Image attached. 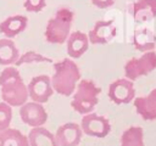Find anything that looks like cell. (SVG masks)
<instances>
[{
  "label": "cell",
  "instance_id": "6da1fadb",
  "mask_svg": "<svg viewBox=\"0 0 156 146\" xmlns=\"http://www.w3.org/2000/svg\"><path fill=\"white\" fill-rule=\"evenodd\" d=\"M0 89L2 101L11 107H21L29 99L28 88L16 67L7 66L1 71Z\"/></svg>",
  "mask_w": 156,
  "mask_h": 146
},
{
  "label": "cell",
  "instance_id": "7a4b0ae2",
  "mask_svg": "<svg viewBox=\"0 0 156 146\" xmlns=\"http://www.w3.org/2000/svg\"><path fill=\"white\" fill-rule=\"evenodd\" d=\"M51 84L54 91L62 96L73 95L78 83L80 82V69L72 58H63L54 63V74Z\"/></svg>",
  "mask_w": 156,
  "mask_h": 146
},
{
  "label": "cell",
  "instance_id": "3957f363",
  "mask_svg": "<svg viewBox=\"0 0 156 146\" xmlns=\"http://www.w3.org/2000/svg\"><path fill=\"white\" fill-rule=\"evenodd\" d=\"M74 12L67 7L58 9L54 17H51L45 28V39L50 44L61 45L67 41L71 34V27L73 23Z\"/></svg>",
  "mask_w": 156,
  "mask_h": 146
},
{
  "label": "cell",
  "instance_id": "277c9868",
  "mask_svg": "<svg viewBox=\"0 0 156 146\" xmlns=\"http://www.w3.org/2000/svg\"><path fill=\"white\" fill-rule=\"evenodd\" d=\"M100 92L101 88H99L93 80L80 79L73 92V97L71 101L72 108L83 116L91 113L99 103Z\"/></svg>",
  "mask_w": 156,
  "mask_h": 146
},
{
  "label": "cell",
  "instance_id": "5b68a950",
  "mask_svg": "<svg viewBox=\"0 0 156 146\" xmlns=\"http://www.w3.org/2000/svg\"><path fill=\"white\" fill-rule=\"evenodd\" d=\"M156 69V51L143 52L139 57H133L124 64V75L134 82Z\"/></svg>",
  "mask_w": 156,
  "mask_h": 146
},
{
  "label": "cell",
  "instance_id": "8992f818",
  "mask_svg": "<svg viewBox=\"0 0 156 146\" xmlns=\"http://www.w3.org/2000/svg\"><path fill=\"white\" fill-rule=\"evenodd\" d=\"M80 128L84 134L93 137H105L111 131L110 120L106 117L99 116L94 112L83 116L80 120Z\"/></svg>",
  "mask_w": 156,
  "mask_h": 146
},
{
  "label": "cell",
  "instance_id": "52a82bcc",
  "mask_svg": "<svg viewBox=\"0 0 156 146\" xmlns=\"http://www.w3.org/2000/svg\"><path fill=\"white\" fill-rule=\"evenodd\" d=\"M28 88V95L29 99L38 103H45L49 101V99L52 96L54 88L51 84V78L49 75L41 74L37 75L30 79V82L27 85Z\"/></svg>",
  "mask_w": 156,
  "mask_h": 146
},
{
  "label": "cell",
  "instance_id": "ba28073f",
  "mask_svg": "<svg viewBox=\"0 0 156 146\" xmlns=\"http://www.w3.org/2000/svg\"><path fill=\"white\" fill-rule=\"evenodd\" d=\"M108 97L116 105H124L134 101L135 89L133 82L127 78H119L112 82L108 86Z\"/></svg>",
  "mask_w": 156,
  "mask_h": 146
},
{
  "label": "cell",
  "instance_id": "9c48e42d",
  "mask_svg": "<svg viewBox=\"0 0 156 146\" xmlns=\"http://www.w3.org/2000/svg\"><path fill=\"white\" fill-rule=\"evenodd\" d=\"M20 117L22 122L32 128L43 127L48 120V113L41 103L30 101L20 107Z\"/></svg>",
  "mask_w": 156,
  "mask_h": 146
},
{
  "label": "cell",
  "instance_id": "30bf717a",
  "mask_svg": "<svg viewBox=\"0 0 156 146\" xmlns=\"http://www.w3.org/2000/svg\"><path fill=\"white\" fill-rule=\"evenodd\" d=\"M117 34V28L112 19L108 21H98L94 27L89 30L88 38L90 44L94 45H105L110 43Z\"/></svg>",
  "mask_w": 156,
  "mask_h": 146
},
{
  "label": "cell",
  "instance_id": "8fae6325",
  "mask_svg": "<svg viewBox=\"0 0 156 146\" xmlns=\"http://www.w3.org/2000/svg\"><path fill=\"white\" fill-rule=\"evenodd\" d=\"M83 130L78 123L68 122L60 125L55 133L58 146H78L82 140Z\"/></svg>",
  "mask_w": 156,
  "mask_h": 146
},
{
  "label": "cell",
  "instance_id": "7c38bea8",
  "mask_svg": "<svg viewBox=\"0 0 156 146\" xmlns=\"http://www.w3.org/2000/svg\"><path fill=\"white\" fill-rule=\"evenodd\" d=\"M128 12L136 23L156 18V0H136L128 6Z\"/></svg>",
  "mask_w": 156,
  "mask_h": 146
},
{
  "label": "cell",
  "instance_id": "4fadbf2b",
  "mask_svg": "<svg viewBox=\"0 0 156 146\" xmlns=\"http://www.w3.org/2000/svg\"><path fill=\"white\" fill-rule=\"evenodd\" d=\"M90 41L88 34L80 30L72 32L66 41V51L71 58H79L82 57L89 49Z\"/></svg>",
  "mask_w": 156,
  "mask_h": 146
},
{
  "label": "cell",
  "instance_id": "5bb4252c",
  "mask_svg": "<svg viewBox=\"0 0 156 146\" xmlns=\"http://www.w3.org/2000/svg\"><path fill=\"white\" fill-rule=\"evenodd\" d=\"M134 108L144 120L156 119V89H152L146 96L134 99Z\"/></svg>",
  "mask_w": 156,
  "mask_h": 146
},
{
  "label": "cell",
  "instance_id": "9a60e30c",
  "mask_svg": "<svg viewBox=\"0 0 156 146\" xmlns=\"http://www.w3.org/2000/svg\"><path fill=\"white\" fill-rule=\"evenodd\" d=\"M27 24H28V18L26 16L23 15L10 16L0 23V33L4 34L6 38L11 39L24 32Z\"/></svg>",
  "mask_w": 156,
  "mask_h": 146
},
{
  "label": "cell",
  "instance_id": "2e32d148",
  "mask_svg": "<svg viewBox=\"0 0 156 146\" xmlns=\"http://www.w3.org/2000/svg\"><path fill=\"white\" fill-rule=\"evenodd\" d=\"M133 46L135 50L140 51V52H147V51H155L156 47V36L155 34L144 28V29H139L134 33L133 35Z\"/></svg>",
  "mask_w": 156,
  "mask_h": 146
},
{
  "label": "cell",
  "instance_id": "e0dca14e",
  "mask_svg": "<svg viewBox=\"0 0 156 146\" xmlns=\"http://www.w3.org/2000/svg\"><path fill=\"white\" fill-rule=\"evenodd\" d=\"M29 146H58L55 139V134L50 133L44 127L32 128L28 134Z\"/></svg>",
  "mask_w": 156,
  "mask_h": 146
},
{
  "label": "cell",
  "instance_id": "ac0fdd59",
  "mask_svg": "<svg viewBox=\"0 0 156 146\" xmlns=\"http://www.w3.org/2000/svg\"><path fill=\"white\" fill-rule=\"evenodd\" d=\"M20 56H21L20 51L11 39L9 38L0 39V64L1 66L15 64L20 58Z\"/></svg>",
  "mask_w": 156,
  "mask_h": 146
},
{
  "label": "cell",
  "instance_id": "d6986e66",
  "mask_svg": "<svg viewBox=\"0 0 156 146\" xmlns=\"http://www.w3.org/2000/svg\"><path fill=\"white\" fill-rule=\"evenodd\" d=\"M121 146H145L143 128L133 125L126 129L121 136Z\"/></svg>",
  "mask_w": 156,
  "mask_h": 146
},
{
  "label": "cell",
  "instance_id": "ffe728a7",
  "mask_svg": "<svg viewBox=\"0 0 156 146\" xmlns=\"http://www.w3.org/2000/svg\"><path fill=\"white\" fill-rule=\"evenodd\" d=\"M5 141V146H29L28 136L22 134L18 129L7 128L6 130L1 131Z\"/></svg>",
  "mask_w": 156,
  "mask_h": 146
},
{
  "label": "cell",
  "instance_id": "44dd1931",
  "mask_svg": "<svg viewBox=\"0 0 156 146\" xmlns=\"http://www.w3.org/2000/svg\"><path fill=\"white\" fill-rule=\"evenodd\" d=\"M41 62H48V63H51L52 60L41 55V54H38L35 51H27L24 52L23 55L20 56V58L17 60V62L15 63V66H22V64H30V63H41Z\"/></svg>",
  "mask_w": 156,
  "mask_h": 146
},
{
  "label": "cell",
  "instance_id": "7402d4cb",
  "mask_svg": "<svg viewBox=\"0 0 156 146\" xmlns=\"http://www.w3.org/2000/svg\"><path fill=\"white\" fill-rule=\"evenodd\" d=\"M12 119V107L6 102H0V131L10 128V123Z\"/></svg>",
  "mask_w": 156,
  "mask_h": 146
},
{
  "label": "cell",
  "instance_id": "603a6c76",
  "mask_svg": "<svg viewBox=\"0 0 156 146\" xmlns=\"http://www.w3.org/2000/svg\"><path fill=\"white\" fill-rule=\"evenodd\" d=\"M46 6V0H24L23 7L28 12H40Z\"/></svg>",
  "mask_w": 156,
  "mask_h": 146
},
{
  "label": "cell",
  "instance_id": "cb8c5ba5",
  "mask_svg": "<svg viewBox=\"0 0 156 146\" xmlns=\"http://www.w3.org/2000/svg\"><path fill=\"white\" fill-rule=\"evenodd\" d=\"M90 1L98 9H107L115 4V0H90Z\"/></svg>",
  "mask_w": 156,
  "mask_h": 146
},
{
  "label": "cell",
  "instance_id": "d4e9b609",
  "mask_svg": "<svg viewBox=\"0 0 156 146\" xmlns=\"http://www.w3.org/2000/svg\"><path fill=\"white\" fill-rule=\"evenodd\" d=\"M0 146H5V141H4V136L1 134V131H0Z\"/></svg>",
  "mask_w": 156,
  "mask_h": 146
}]
</instances>
